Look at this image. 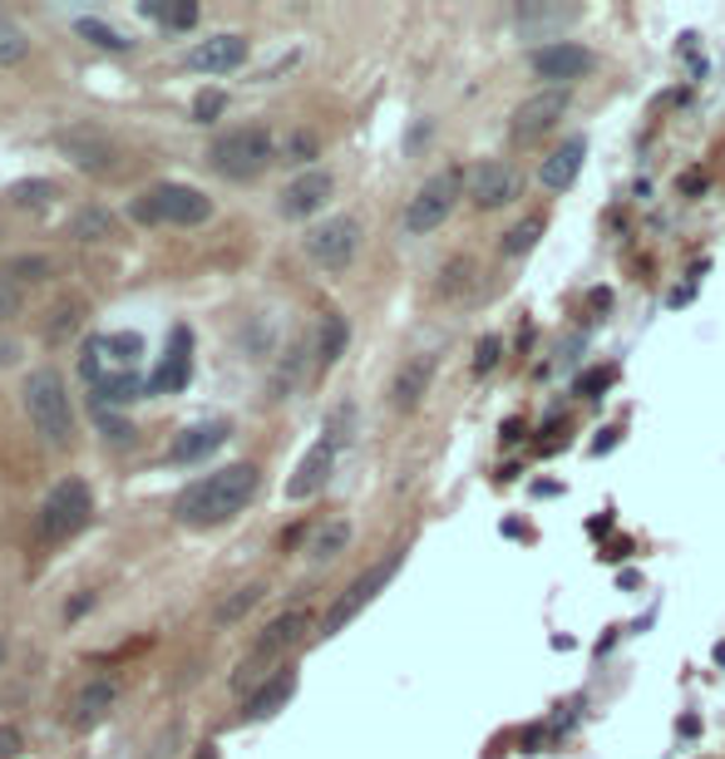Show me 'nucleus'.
<instances>
[{
  "mask_svg": "<svg viewBox=\"0 0 725 759\" xmlns=\"http://www.w3.org/2000/svg\"><path fill=\"white\" fill-rule=\"evenodd\" d=\"M350 548V522L346 518H331V522H321L317 528V538H311V562H331V557H341V552Z\"/></svg>",
  "mask_w": 725,
  "mask_h": 759,
  "instance_id": "nucleus-24",
  "label": "nucleus"
},
{
  "mask_svg": "<svg viewBox=\"0 0 725 759\" xmlns=\"http://www.w3.org/2000/svg\"><path fill=\"white\" fill-rule=\"evenodd\" d=\"M25 59H31V35H25V30L15 25L5 10H0V69L25 65Z\"/></svg>",
  "mask_w": 725,
  "mask_h": 759,
  "instance_id": "nucleus-25",
  "label": "nucleus"
},
{
  "mask_svg": "<svg viewBox=\"0 0 725 759\" xmlns=\"http://www.w3.org/2000/svg\"><path fill=\"white\" fill-rule=\"evenodd\" d=\"M435 375H439V355L435 350L410 355V360L395 370V380H390V404H395L400 414L419 410V404H425V394H429V384H435Z\"/></svg>",
  "mask_w": 725,
  "mask_h": 759,
  "instance_id": "nucleus-16",
  "label": "nucleus"
},
{
  "mask_svg": "<svg viewBox=\"0 0 725 759\" xmlns=\"http://www.w3.org/2000/svg\"><path fill=\"white\" fill-rule=\"evenodd\" d=\"M498 355H504V345H498V335H484V341L474 345V375H488L498 365Z\"/></svg>",
  "mask_w": 725,
  "mask_h": 759,
  "instance_id": "nucleus-37",
  "label": "nucleus"
},
{
  "mask_svg": "<svg viewBox=\"0 0 725 759\" xmlns=\"http://www.w3.org/2000/svg\"><path fill=\"white\" fill-rule=\"evenodd\" d=\"M331 193H336V177H331L326 168H301V173L281 187V217H297L301 222V217L321 212V207L331 203Z\"/></svg>",
  "mask_w": 725,
  "mask_h": 759,
  "instance_id": "nucleus-17",
  "label": "nucleus"
},
{
  "mask_svg": "<svg viewBox=\"0 0 725 759\" xmlns=\"http://www.w3.org/2000/svg\"><path fill=\"white\" fill-rule=\"evenodd\" d=\"M583 153H587L583 138H567L557 153H548L543 173H538V177H543V187H553V193H557V187H573V177L583 173Z\"/></svg>",
  "mask_w": 725,
  "mask_h": 759,
  "instance_id": "nucleus-23",
  "label": "nucleus"
},
{
  "mask_svg": "<svg viewBox=\"0 0 725 759\" xmlns=\"http://www.w3.org/2000/svg\"><path fill=\"white\" fill-rule=\"evenodd\" d=\"M317 134H291L287 143V163H307V158H317Z\"/></svg>",
  "mask_w": 725,
  "mask_h": 759,
  "instance_id": "nucleus-39",
  "label": "nucleus"
},
{
  "mask_svg": "<svg viewBox=\"0 0 725 759\" xmlns=\"http://www.w3.org/2000/svg\"><path fill=\"white\" fill-rule=\"evenodd\" d=\"M518 193H523V173H518L508 158H484V163L469 173V203L484 207V212L508 207Z\"/></svg>",
  "mask_w": 725,
  "mask_h": 759,
  "instance_id": "nucleus-13",
  "label": "nucleus"
},
{
  "mask_svg": "<svg viewBox=\"0 0 725 759\" xmlns=\"http://www.w3.org/2000/svg\"><path fill=\"white\" fill-rule=\"evenodd\" d=\"M272 158H277V138H272V128H262V124L228 128V134H218L208 148L212 173L228 177V183H248V177L267 173Z\"/></svg>",
  "mask_w": 725,
  "mask_h": 759,
  "instance_id": "nucleus-3",
  "label": "nucleus"
},
{
  "mask_svg": "<svg viewBox=\"0 0 725 759\" xmlns=\"http://www.w3.org/2000/svg\"><path fill=\"white\" fill-rule=\"evenodd\" d=\"M25 749V735L15 725H0V759H15Z\"/></svg>",
  "mask_w": 725,
  "mask_h": 759,
  "instance_id": "nucleus-41",
  "label": "nucleus"
},
{
  "mask_svg": "<svg viewBox=\"0 0 725 759\" xmlns=\"http://www.w3.org/2000/svg\"><path fill=\"white\" fill-rule=\"evenodd\" d=\"M5 651H11V646H5V636H0V666H5Z\"/></svg>",
  "mask_w": 725,
  "mask_h": 759,
  "instance_id": "nucleus-45",
  "label": "nucleus"
},
{
  "mask_svg": "<svg viewBox=\"0 0 725 759\" xmlns=\"http://www.w3.org/2000/svg\"><path fill=\"white\" fill-rule=\"evenodd\" d=\"M567 104H573V94H567V89H538V94H528L523 104L514 108V138L533 143V138L553 134V128L563 124Z\"/></svg>",
  "mask_w": 725,
  "mask_h": 759,
  "instance_id": "nucleus-14",
  "label": "nucleus"
},
{
  "mask_svg": "<svg viewBox=\"0 0 725 759\" xmlns=\"http://www.w3.org/2000/svg\"><path fill=\"white\" fill-rule=\"evenodd\" d=\"M139 394H149V380H139V375H114V380L100 384V400H110V404H129Z\"/></svg>",
  "mask_w": 725,
  "mask_h": 759,
  "instance_id": "nucleus-31",
  "label": "nucleus"
},
{
  "mask_svg": "<svg viewBox=\"0 0 725 759\" xmlns=\"http://www.w3.org/2000/svg\"><path fill=\"white\" fill-rule=\"evenodd\" d=\"M301 246H307V256L317 266H326V272H346V266L356 262V252H360V222L350 212H336V217H326V222L307 227Z\"/></svg>",
  "mask_w": 725,
  "mask_h": 759,
  "instance_id": "nucleus-9",
  "label": "nucleus"
},
{
  "mask_svg": "<svg viewBox=\"0 0 725 759\" xmlns=\"http://www.w3.org/2000/svg\"><path fill=\"white\" fill-rule=\"evenodd\" d=\"M538 232H543V217H538V212H533V217H528V222H518V227H514V232H508L504 252H508V256L528 252V246H533V242H538Z\"/></svg>",
  "mask_w": 725,
  "mask_h": 759,
  "instance_id": "nucleus-35",
  "label": "nucleus"
},
{
  "mask_svg": "<svg viewBox=\"0 0 725 759\" xmlns=\"http://www.w3.org/2000/svg\"><path fill=\"white\" fill-rule=\"evenodd\" d=\"M228 424L222 419H208V424H193V429H179V439L169 444V459L173 463H198L208 459V453H218L222 444H228Z\"/></svg>",
  "mask_w": 725,
  "mask_h": 759,
  "instance_id": "nucleus-21",
  "label": "nucleus"
},
{
  "mask_svg": "<svg viewBox=\"0 0 725 759\" xmlns=\"http://www.w3.org/2000/svg\"><path fill=\"white\" fill-rule=\"evenodd\" d=\"M21 404L31 414L35 434H41L50 449H70L74 444V404H70V384L55 365H41V370L25 375L21 384Z\"/></svg>",
  "mask_w": 725,
  "mask_h": 759,
  "instance_id": "nucleus-2",
  "label": "nucleus"
},
{
  "mask_svg": "<svg viewBox=\"0 0 725 759\" xmlns=\"http://www.w3.org/2000/svg\"><path fill=\"white\" fill-rule=\"evenodd\" d=\"M248 65V35L228 30V35H208L188 49V69L193 74H232Z\"/></svg>",
  "mask_w": 725,
  "mask_h": 759,
  "instance_id": "nucleus-18",
  "label": "nucleus"
},
{
  "mask_svg": "<svg viewBox=\"0 0 725 759\" xmlns=\"http://www.w3.org/2000/svg\"><path fill=\"white\" fill-rule=\"evenodd\" d=\"M307 626H311V617H307V611H301V607H297V611H281L277 621H267V631H262V636L252 641L248 660H242V670H238V686H248L252 676H262V680H267V670H262V666H272V660H281V656H287V651L301 641V631H307Z\"/></svg>",
  "mask_w": 725,
  "mask_h": 759,
  "instance_id": "nucleus-11",
  "label": "nucleus"
},
{
  "mask_svg": "<svg viewBox=\"0 0 725 759\" xmlns=\"http://www.w3.org/2000/svg\"><path fill=\"white\" fill-rule=\"evenodd\" d=\"M222 108H228V99H222L218 89H203L198 104H193V118H198V124H212V118H218Z\"/></svg>",
  "mask_w": 725,
  "mask_h": 759,
  "instance_id": "nucleus-38",
  "label": "nucleus"
},
{
  "mask_svg": "<svg viewBox=\"0 0 725 759\" xmlns=\"http://www.w3.org/2000/svg\"><path fill=\"white\" fill-rule=\"evenodd\" d=\"M21 311H25V286L15 281V276L5 272V266H0V325L15 321Z\"/></svg>",
  "mask_w": 725,
  "mask_h": 759,
  "instance_id": "nucleus-32",
  "label": "nucleus"
},
{
  "mask_svg": "<svg viewBox=\"0 0 725 759\" xmlns=\"http://www.w3.org/2000/svg\"><path fill=\"white\" fill-rule=\"evenodd\" d=\"M11 197H15L21 207H45V203L55 197V183H45V177H35V183H15Z\"/></svg>",
  "mask_w": 725,
  "mask_h": 759,
  "instance_id": "nucleus-36",
  "label": "nucleus"
},
{
  "mask_svg": "<svg viewBox=\"0 0 725 759\" xmlns=\"http://www.w3.org/2000/svg\"><path fill=\"white\" fill-rule=\"evenodd\" d=\"M291 695H297V670H291V666L272 670V676L248 695V710H242V720H272Z\"/></svg>",
  "mask_w": 725,
  "mask_h": 759,
  "instance_id": "nucleus-22",
  "label": "nucleus"
},
{
  "mask_svg": "<svg viewBox=\"0 0 725 759\" xmlns=\"http://www.w3.org/2000/svg\"><path fill=\"white\" fill-rule=\"evenodd\" d=\"M104 439H114V444H129L134 439V429L124 419H104Z\"/></svg>",
  "mask_w": 725,
  "mask_h": 759,
  "instance_id": "nucleus-42",
  "label": "nucleus"
},
{
  "mask_svg": "<svg viewBox=\"0 0 725 759\" xmlns=\"http://www.w3.org/2000/svg\"><path fill=\"white\" fill-rule=\"evenodd\" d=\"M469 177L459 173V168H439L435 177H425V183L415 187V197L405 203V232L410 237H429V232H439V227L454 217V207H459V197L469 193Z\"/></svg>",
  "mask_w": 725,
  "mask_h": 759,
  "instance_id": "nucleus-5",
  "label": "nucleus"
},
{
  "mask_svg": "<svg viewBox=\"0 0 725 759\" xmlns=\"http://www.w3.org/2000/svg\"><path fill=\"white\" fill-rule=\"evenodd\" d=\"M15 355H21V345H15V341H0V365H15Z\"/></svg>",
  "mask_w": 725,
  "mask_h": 759,
  "instance_id": "nucleus-44",
  "label": "nucleus"
},
{
  "mask_svg": "<svg viewBox=\"0 0 725 759\" xmlns=\"http://www.w3.org/2000/svg\"><path fill=\"white\" fill-rule=\"evenodd\" d=\"M114 705H119V680L94 676V680H84V686L74 690L65 720H70L74 729H94V725H104V720L114 715Z\"/></svg>",
  "mask_w": 725,
  "mask_h": 759,
  "instance_id": "nucleus-19",
  "label": "nucleus"
},
{
  "mask_svg": "<svg viewBox=\"0 0 725 759\" xmlns=\"http://www.w3.org/2000/svg\"><path fill=\"white\" fill-rule=\"evenodd\" d=\"M5 272L15 276V281H50L55 276V262L50 256H15V262H5Z\"/></svg>",
  "mask_w": 725,
  "mask_h": 759,
  "instance_id": "nucleus-33",
  "label": "nucleus"
},
{
  "mask_svg": "<svg viewBox=\"0 0 725 759\" xmlns=\"http://www.w3.org/2000/svg\"><path fill=\"white\" fill-rule=\"evenodd\" d=\"M346 341H350L346 315H326V321H321V345H317L321 365H336L341 355H346Z\"/></svg>",
  "mask_w": 725,
  "mask_h": 759,
  "instance_id": "nucleus-26",
  "label": "nucleus"
},
{
  "mask_svg": "<svg viewBox=\"0 0 725 759\" xmlns=\"http://www.w3.org/2000/svg\"><path fill=\"white\" fill-rule=\"evenodd\" d=\"M90 518H94L90 483H84V479H60L50 493H45L35 528H41L45 542H65V538H74V532H80Z\"/></svg>",
  "mask_w": 725,
  "mask_h": 759,
  "instance_id": "nucleus-8",
  "label": "nucleus"
},
{
  "mask_svg": "<svg viewBox=\"0 0 725 759\" xmlns=\"http://www.w3.org/2000/svg\"><path fill=\"white\" fill-rule=\"evenodd\" d=\"M74 30H80V35L90 39V45L114 49V55H124V49H129V35H119V30H114V25H104V20H94V15H84Z\"/></svg>",
  "mask_w": 725,
  "mask_h": 759,
  "instance_id": "nucleus-27",
  "label": "nucleus"
},
{
  "mask_svg": "<svg viewBox=\"0 0 725 759\" xmlns=\"http://www.w3.org/2000/svg\"><path fill=\"white\" fill-rule=\"evenodd\" d=\"M188 350H193L188 325H173V335H169V355H163L159 370L149 375V394H173V390H183V384H188V375H193Z\"/></svg>",
  "mask_w": 725,
  "mask_h": 759,
  "instance_id": "nucleus-20",
  "label": "nucleus"
},
{
  "mask_svg": "<svg viewBox=\"0 0 725 759\" xmlns=\"http://www.w3.org/2000/svg\"><path fill=\"white\" fill-rule=\"evenodd\" d=\"M597 384H607V375L602 370H592V375H583V380H577V394H592Z\"/></svg>",
  "mask_w": 725,
  "mask_h": 759,
  "instance_id": "nucleus-43",
  "label": "nucleus"
},
{
  "mask_svg": "<svg viewBox=\"0 0 725 759\" xmlns=\"http://www.w3.org/2000/svg\"><path fill=\"white\" fill-rule=\"evenodd\" d=\"M60 153L90 177H104L119 168V148H114L110 134H100V128H70V134H60Z\"/></svg>",
  "mask_w": 725,
  "mask_h": 759,
  "instance_id": "nucleus-15",
  "label": "nucleus"
},
{
  "mask_svg": "<svg viewBox=\"0 0 725 759\" xmlns=\"http://www.w3.org/2000/svg\"><path fill=\"white\" fill-rule=\"evenodd\" d=\"M262 591H267L262 582H248V587H238V591H232V597L218 607V621H222V626H228V621H242V617H248V611L262 601Z\"/></svg>",
  "mask_w": 725,
  "mask_h": 759,
  "instance_id": "nucleus-28",
  "label": "nucleus"
},
{
  "mask_svg": "<svg viewBox=\"0 0 725 759\" xmlns=\"http://www.w3.org/2000/svg\"><path fill=\"white\" fill-rule=\"evenodd\" d=\"M129 217L143 227L153 222H169V227H203L212 217V197L203 187H188V183H159L149 193H139L129 203Z\"/></svg>",
  "mask_w": 725,
  "mask_h": 759,
  "instance_id": "nucleus-4",
  "label": "nucleus"
},
{
  "mask_svg": "<svg viewBox=\"0 0 725 759\" xmlns=\"http://www.w3.org/2000/svg\"><path fill=\"white\" fill-rule=\"evenodd\" d=\"M143 355V341L134 331H119V335H90L80 350V375L94 384L114 380V375H134V360Z\"/></svg>",
  "mask_w": 725,
  "mask_h": 759,
  "instance_id": "nucleus-10",
  "label": "nucleus"
},
{
  "mask_svg": "<svg viewBox=\"0 0 725 759\" xmlns=\"http://www.w3.org/2000/svg\"><path fill=\"white\" fill-rule=\"evenodd\" d=\"M400 562H405V552H385V557H380V562H370V567L360 572V577L350 582V587L341 591L336 601H331V611H326V617H321V631H317V636H336V631H346L350 621H356L360 611H366L370 601H376L380 591H385L390 582H395Z\"/></svg>",
  "mask_w": 725,
  "mask_h": 759,
  "instance_id": "nucleus-6",
  "label": "nucleus"
},
{
  "mask_svg": "<svg viewBox=\"0 0 725 759\" xmlns=\"http://www.w3.org/2000/svg\"><path fill=\"white\" fill-rule=\"evenodd\" d=\"M464 281H469V262H464V256H459V262H449V266H445V281H439V291H445V296H454Z\"/></svg>",
  "mask_w": 725,
  "mask_h": 759,
  "instance_id": "nucleus-40",
  "label": "nucleus"
},
{
  "mask_svg": "<svg viewBox=\"0 0 725 759\" xmlns=\"http://www.w3.org/2000/svg\"><path fill=\"white\" fill-rule=\"evenodd\" d=\"M528 65H533L538 79H548V89H567V84H577V79L592 74L597 55L587 45H577V39H553V45L533 49Z\"/></svg>",
  "mask_w": 725,
  "mask_h": 759,
  "instance_id": "nucleus-12",
  "label": "nucleus"
},
{
  "mask_svg": "<svg viewBox=\"0 0 725 759\" xmlns=\"http://www.w3.org/2000/svg\"><path fill=\"white\" fill-rule=\"evenodd\" d=\"M70 232L80 237V242H104V237H114V217L100 212V207H90V212H80L70 222Z\"/></svg>",
  "mask_w": 725,
  "mask_h": 759,
  "instance_id": "nucleus-29",
  "label": "nucleus"
},
{
  "mask_svg": "<svg viewBox=\"0 0 725 759\" xmlns=\"http://www.w3.org/2000/svg\"><path fill=\"white\" fill-rule=\"evenodd\" d=\"M143 15L163 20V25H173V30L198 25V5H193V0H183V5H159V0H149V5H143Z\"/></svg>",
  "mask_w": 725,
  "mask_h": 759,
  "instance_id": "nucleus-30",
  "label": "nucleus"
},
{
  "mask_svg": "<svg viewBox=\"0 0 725 759\" xmlns=\"http://www.w3.org/2000/svg\"><path fill=\"white\" fill-rule=\"evenodd\" d=\"M346 429H350V410H336V419L326 424V434H321V439L301 453L297 473L287 479V498L291 503L317 498V493L331 483V473H336V453H341V444H346Z\"/></svg>",
  "mask_w": 725,
  "mask_h": 759,
  "instance_id": "nucleus-7",
  "label": "nucleus"
},
{
  "mask_svg": "<svg viewBox=\"0 0 725 759\" xmlns=\"http://www.w3.org/2000/svg\"><path fill=\"white\" fill-rule=\"evenodd\" d=\"M257 483H262L257 463H228V469H212V473L193 479L188 488L179 493L173 518H179L183 528H218V522L238 518V513L257 498Z\"/></svg>",
  "mask_w": 725,
  "mask_h": 759,
  "instance_id": "nucleus-1",
  "label": "nucleus"
},
{
  "mask_svg": "<svg viewBox=\"0 0 725 759\" xmlns=\"http://www.w3.org/2000/svg\"><path fill=\"white\" fill-rule=\"evenodd\" d=\"M80 321H84V306L80 301H65V306H55V321L45 325V331H50V341H65L70 331H80Z\"/></svg>",
  "mask_w": 725,
  "mask_h": 759,
  "instance_id": "nucleus-34",
  "label": "nucleus"
}]
</instances>
